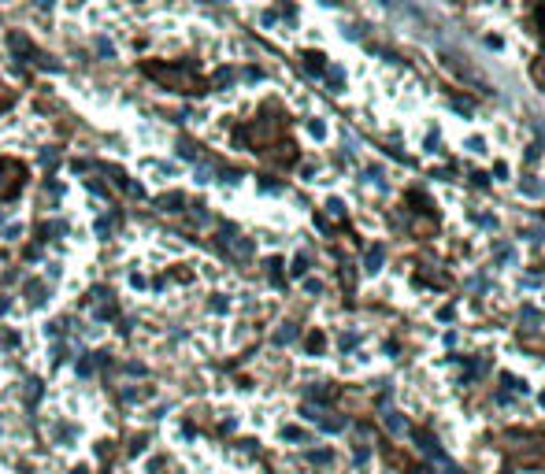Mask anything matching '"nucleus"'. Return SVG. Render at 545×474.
<instances>
[{
	"instance_id": "6",
	"label": "nucleus",
	"mask_w": 545,
	"mask_h": 474,
	"mask_svg": "<svg viewBox=\"0 0 545 474\" xmlns=\"http://www.w3.org/2000/svg\"><path fill=\"white\" fill-rule=\"evenodd\" d=\"M285 437H289V441H304V433L297 430V426H285Z\"/></svg>"
},
{
	"instance_id": "2",
	"label": "nucleus",
	"mask_w": 545,
	"mask_h": 474,
	"mask_svg": "<svg viewBox=\"0 0 545 474\" xmlns=\"http://www.w3.org/2000/svg\"><path fill=\"white\" fill-rule=\"evenodd\" d=\"M293 337H297V330H293V326H285V330H278V333H275V341H278V345L293 341Z\"/></svg>"
},
{
	"instance_id": "5",
	"label": "nucleus",
	"mask_w": 545,
	"mask_h": 474,
	"mask_svg": "<svg viewBox=\"0 0 545 474\" xmlns=\"http://www.w3.org/2000/svg\"><path fill=\"white\" fill-rule=\"evenodd\" d=\"M378 263H382V249H371V252H367V267H371V271H375Z\"/></svg>"
},
{
	"instance_id": "1",
	"label": "nucleus",
	"mask_w": 545,
	"mask_h": 474,
	"mask_svg": "<svg viewBox=\"0 0 545 474\" xmlns=\"http://www.w3.org/2000/svg\"><path fill=\"white\" fill-rule=\"evenodd\" d=\"M386 423H389V430H393V433H404V430H408V426H404V419H401V415H393V411L386 415Z\"/></svg>"
},
{
	"instance_id": "4",
	"label": "nucleus",
	"mask_w": 545,
	"mask_h": 474,
	"mask_svg": "<svg viewBox=\"0 0 545 474\" xmlns=\"http://www.w3.org/2000/svg\"><path fill=\"white\" fill-rule=\"evenodd\" d=\"M159 204H163V211H178V204H182V197H163Z\"/></svg>"
},
{
	"instance_id": "3",
	"label": "nucleus",
	"mask_w": 545,
	"mask_h": 474,
	"mask_svg": "<svg viewBox=\"0 0 545 474\" xmlns=\"http://www.w3.org/2000/svg\"><path fill=\"white\" fill-rule=\"evenodd\" d=\"M323 345H327V341H323V333H311V337H308V349L311 352H323Z\"/></svg>"
}]
</instances>
